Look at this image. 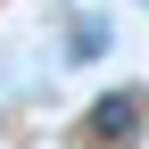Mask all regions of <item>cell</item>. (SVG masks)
I'll list each match as a JSON object with an SVG mask.
<instances>
[{"mask_svg": "<svg viewBox=\"0 0 149 149\" xmlns=\"http://www.w3.org/2000/svg\"><path fill=\"white\" fill-rule=\"evenodd\" d=\"M66 50H74V58H100V50H108V17H74Z\"/></svg>", "mask_w": 149, "mask_h": 149, "instance_id": "7a4b0ae2", "label": "cell"}, {"mask_svg": "<svg viewBox=\"0 0 149 149\" xmlns=\"http://www.w3.org/2000/svg\"><path fill=\"white\" fill-rule=\"evenodd\" d=\"M133 116H141V100H124V91H108V100L91 108V133H124Z\"/></svg>", "mask_w": 149, "mask_h": 149, "instance_id": "6da1fadb", "label": "cell"}]
</instances>
